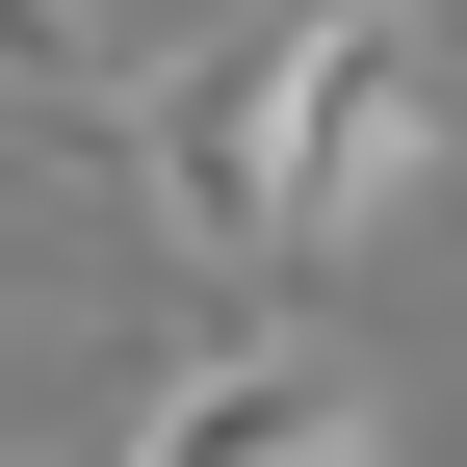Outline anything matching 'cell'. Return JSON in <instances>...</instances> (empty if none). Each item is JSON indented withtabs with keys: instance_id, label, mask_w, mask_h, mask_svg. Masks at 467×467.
Masks as SVG:
<instances>
[{
	"instance_id": "obj_1",
	"label": "cell",
	"mask_w": 467,
	"mask_h": 467,
	"mask_svg": "<svg viewBox=\"0 0 467 467\" xmlns=\"http://www.w3.org/2000/svg\"><path fill=\"white\" fill-rule=\"evenodd\" d=\"M312 52H337V0H234L208 52H130V208L182 234V260H285V130H312Z\"/></svg>"
},
{
	"instance_id": "obj_2",
	"label": "cell",
	"mask_w": 467,
	"mask_h": 467,
	"mask_svg": "<svg viewBox=\"0 0 467 467\" xmlns=\"http://www.w3.org/2000/svg\"><path fill=\"white\" fill-rule=\"evenodd\" d=\"M389 416H364V364L337 337H182L156 364V416L104 441V467H364Z\"/></svg>"
},
{
	"instance_id": "obj_3",
	"label": "cell",
	"mask_w": 467,
	"mask_h": 467,
	"mask_svg": "<svg viewBox=\"0 0 467 467\" xmlns=\"http://www.w3.org/2000/svg\"><path fill=\"white\" fill-rule=\"evenodd\" d=\"M416 0H337V52H312V130H285V260H364V208L416 182Z\"/></svg>"
}]
</instances>
